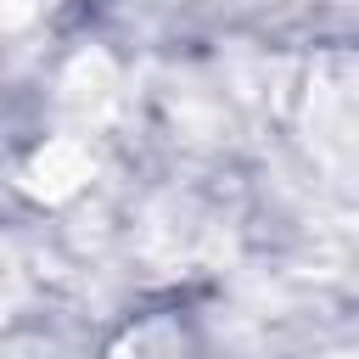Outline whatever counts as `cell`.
I'll use <instances>...</instances> for the list:
<instances>
[{"mask_svg": "<svg viewBox=\"0 0 359 359\" xmlns=\"http://www.w3.org/2000/svg\"><path fill=\"white\" fill-rule=\"evenodd\" d=\"M34 174H39V180L50 174V196H62V191H73V185L84 180V157H79L73 146H50V151L34 163Z\"/></svg>", "mask_w": 359, "mask_h": 359, "instance_id": "cell-1", "label": "cell"}]
</instances>
